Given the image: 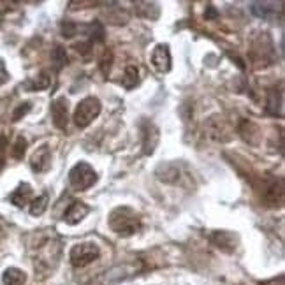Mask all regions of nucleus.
I'll list each match as a JSON object with an SVG mask.
<instances>
[{
	"label": "nucleus",
	"mask_w": 285,
	"mask_h": 285,
	"mask_svg": "<svg viewBox=\"0 0 285 285\" xmlns=\"http://www.w3.org/2000/svg\"><path fill=\"white\" fill-rule=\"evenodd\" d=\"M111 231H115L116 234L127 238L136 234L141 229V219L136 211L129 206H118L111 211L108 220Z\"/></svg>",
	"instance_id": "1"
},
{
	"label": "nucleus",
	"mask_w": 285,
	"mask_h": 285,
	"mask_svg": "<svg viewBox=\"0 0 285 285\" xmlns=\"http://www.w3.org/2000/svg\"><path fill=\"white\" fill-rule=\"evenodd\" d=\"M97 182V173L90 164L86 162H78L69 173V183L74 190H88L90 187H93Z\"/></svg>",
	"instance_id": "2"
},
{
	"label": "nucleus",
	"mask_w": 285,
	"mask_h": 285,
	"mask_svg": "<svg viewBox=\"0 0 285 285\" xmlns=\"http://www.w3.org/2000/svg\"><path fill=\"white\" fill-rule=\"evenodd\" d=\"M102 111V104L97 97H86L78 104L74 111V123L79 129H86Z\"/></svg>",
	"instance_id": "3"
},
{
	"label": "nucleus",
	"mask_w": 285,
	"mask_h": 285,
	"mask_svg": "<svg viewBox=\"0 0 285 285\" xmlns=\"http://www.w3.org/2000/svg\"><path fill=\"white\" fill-rule=\"evenodd\" d=\"M100 256V248L97 247L95 243H90V241H85V243H78L70 248L69 259L70 264L74 268H86L88 264H92L93 261H97Z\"/></svg>",
	"instance_id": "4"
},
{
	"label": "nucleus",
	"mask_w": 285,
	"mask_h": 285,
	"mask_svg": "<svg viewBox=\"0 0 285 285\" xmlns=\"http://www.w3.org/2000/svg\"><path fill=\"white\" fill-rule=\"evenodd\" d=\"M261 201L268 206H280L284 201V183L273 176L263 178V185L259 187Z\"/></svg>",
	"instance_id": "5"
},
{
	"label": "nucleus",
	"mask_w": 285,
	"mask_h": 285,
	"mask_svg": "<svg viewBox=\"0 0 285 285\" xmlns=\"http://www.w3.org/2000/svg\"><path fill=\"white\" fill-rule=\"evenodd\" d=\"M51 120L56 129H67V125H69V106H67L65 97H58L51 102Z\"/></svg>",
	"instance_id": "6"
},
{
	"label": "nucleus",
	"mask_w": 285,
	"mask_h": 285,
	"mask_svg": "<svg viewBox=\"0 0 285 285\" xmlns=\"http://www.w3.org/2000/svg\"><path fill=\"white\" fill-rule=\"evenodd\" d=\"M30 167L33 173H46L51 167V150L48 145H41L30 157Z\"/></svg>",
	"instance_id": "7"
},
{
	"label": "nucleus",
	"mask_w": 285,
	"mask_h": 285,
	"mask_svg": "<svg viewBox=\"0 0 285 285\" xmlns=\"http://www.w3.org/2000/svg\"><path fill=\"white\" fill-rule=\"evenodd\" d=\"M141 132H143V152L145 155H152L155 152V146L159 143V129L153 125L152 122H143L141 123Z\"/></svg>",
	"instance_id": "8"
},
{
	"label": "nucleus",
	"mask_w": 285,
	"mask_h": 285,
	"mask_svg": "<svg viewBox=\"0 0 285 285\" xmlns=\"http://www.w3.org/2000/svg\"><path fill=\"white\" fill-rule=\"evenodd\" d=\"M210 241L224 252H234V248L238 245V236L229 233V231H215L210 236Z\"/></svg>",
	"instance_id": "9"
},
{
	"label": "nucleus",
	"mask_w": 285,
	"mask_h": 285,
	"mask_svg": "<svg viewBox=\"0 0 285 285\" xmlns=\"http://www.w3.org/2000/svg\"><path fill=\"white\" fill-rule=\"evenodd\" d=\"M152 65L155 67L159 72H169L171 70V51L167 44L155 46L152 53Z\"/></svg>",
	"instance_id": "10"
},
{
	"label": "nucleus",
	"mask_w": 285,
	"mask_h": 285,
	"mask_svg": "<svg viewBox=\"0 0 285 285\" xmlns=\"http://www.w3.org/2000/svg\"><path fill=\"white\" fill-rule=\"evenodd\" d=\"M88 211H90L88 204L81 203V201H74V203L67 208L65 213H63V222L69 224V226H76V224H79L88 215Z\"/></svg>",
	"instance_id": "11"
},
{
	"label": "nucleus",
	"mask_w": 285,
	"mask_h": 285,
	"mask_svg": "<svg viewBox=\"0 0 285 285\" xmlns=\"http://www.w3.org/2000/svg\"><path fill=\"white\" fill-rule=\"evenodd\" d=\"M32 196H33V190L28 183H19V187L14 190V192L9 196V201H11L14 206L18 208H23L32 201Z\"/></svg>",
	"instance_id": "12"
},
{
	"label": "nucleus",
	"mask_w": 285,
	"mask_h": 285,
	"mask_svg": "<svg viewBox=\"0 0 285 285\" xmlns=\"http://www.w3.org/2000/svg\"><path fill=\"white\" fill-rule=\"evenodd\" d=\"M4 285H25L26 284V273L18 268H7L2 275Z\"/></svg>",
	"instance_id": "13"
},
{
	"label": "nucleus",
	"mask_w": 285,
	"mask_h": 285,
	"mask_svg": "<svg viewBox=\"0 0 285 285\" xmlns=\"http://www.w3.org/2000/svg\"><path fill=\"white\" fill-rule=\"evenodd\" d=\"M206 132H208V136L215 137L217 141H226V137H224L226 125H224V122L219 118V116H211V120L206 125Z\"/></svg>",
	"instance_id": "14"
},
{
	"label": "nucleus",
	"mask_w": 285,
	"mask_h": 285,
	"mask_svg": "<svg viewBox=\"0 0 285 285\" xmlns=\"http://www.w3.org/2000/svg\"><path fill=\"white\" fill-rule=\"evenodd\" d=\"M157 176L166 183H174L178 182V178H180V171H178L176 166L173 164H166V166H160L157 169Z\"/></svg>",
	"instance_id": "15"
},
{
	"label": "nucleus",
	"mask_w": 285,
	"mask_h": 285,
	"mask_svg": "<svg viewBox=\"0 0 285 285\" xmlns=\"http://www.w3.org/2000/svg\"><path fill=\"white\" fill-rule=\"evenodd\" d=\"M122 85L125 86L127 90H132L139 85V70H137L136 65H129L123 72L122 78Z\"/></svg>",
	"instance_id": "16"
},
{
	"label": "nucleus",
	"mask_w": 285,
	"mask_h": 285,
	"mask_svg": "<svg viewBox=\"0 0 285 285\" xmlns=\"http://www.w3.org/2000/svg\"><path fill=\"white\" fill-rule=\"evenodd\" d=\"M48 201H49L48 194H42V196L32 199V203H30V215L41 217L46 211V208H48Z\"/></svg>",
	"instance_id": "17"
},
{
	"label": "nucleus",
	"mask_w": 285,
	"mask_h": 285,
	"mask_svg": "<svg viewBox=\"0 0 285 285\" xmlns=\"http://www.w3.org/2000/svg\"><path fill=\"white\" fill-rule=\"evenodd\" d=\"M49 83H51V81H49V76H46L44 72H42V74H39L35 79H28V81L25 83V86L30 90V92H35V90L39 92V90L48 88Z\"/></svg>",
	"instance_id": "18"
},
{
	"label": "nucleus",
	"mask_w": 285,
	"mask_h": 285,
	"mask_svg": "<svg viewBox=\"0 0 285 285\" xmlns=\"http://www.w3.org/2000/svg\"><path fill=\"white\" fill-rule=\"evenodd\" d=\"M51 60H53V65H55L56 70H60L62 67L67 65V53L62 46H56L55 49L51 51Z\"/></svg>",
	"instance_id": "19"
},
{
	"label": "nucleus",
	"mask_w": 285,
	"mask_h": 285,
	"mask_svg": "<svg viewBox=\"0 0 285 285\" xmlns=\"http://www.w3.org/2000/svg\"><path fill=\"white\" fill-rule=\"evenodd\" d=\"M25 152H26V139L23 136H19L18 139L14 141V145H12L11 155L14 157L16 160H19V159H23Z\"/></svg>",
	"instance_id": "20"
},
{
	"label": "nucleus",
	"mask_w": 285,
	"mask_h": 285,
	"mask_svg": "<svg viewBox=\"0 0 285 285\" xmlns=\"http://www.w3.org/2000/svg\"><path fill=\"white\" fill-rule=\"evenodd\" d=\"M30 109H32V104H30V102H21L18 108L14 109V113H12V122H18V120H21L23 116L30 111Z\"/></svg>",
	"instance_id": "21"
},
{
	"label": "nucleus",
	"mask_w": 285,
	"mask_h": 285,
	"mask_svg": "<svg viewBox=\"0 0 285 285\" xmlns=\"http://www.w3.org/2000/svg\"><path fill=\"white\" fill-rule=\"evenodd\" d=\"M76 32H78V25H76V23H70V21L62 23V35L63 37H72Z\"/></svg>",
	"instance_id": "22"
},
{
	"label": "nucleus",
	"mask_w": 285,
	"mask_h": 285,
	"mask_svg": "<svg viewBox=\"0 0 285 285\" xmlns=\"http://www.w3.org/2000/svg\"><path fill=\"white\" fill-rule=\"evenodd\" d=\"M5 145H7V139L4 136H0V171L5 166Z\"/></svg>",
	"instance_id": "23"
},
{
	"label": "nucleus",
	"mask_w": 285,
	"mask_h": 285,
	"mask_svg": "<svg viewBox=\"0 0 285 285\" xmlns=\"http://www.w3.org/2000/svg\"><path fill=\"white\" fill-rule=\"evenodd\" d=\"M7 81H9V72H7V69H5L4 60L0 58V86L5 85Z\"/></svg>",
	"instance_id": "24"
},
{
	"label": "nucleus",
	"mask_w": 285,
	"mask_h": 285,
	"mask_svg": "<svg viewBox=\"0 0 285 285\" xmlns=\"http://www.w3.org/2000/svg\"><path fill=\"white\" fill-rule=\"evenodd\" d=\"M109 67H111V55L104 56V58H102V72H104V74H108V72H109Z\"/></svg>",
	"instance_id": "25"
},
{
	"label": "nucleus",
	"mask_w": 285,
	"mask_h": 285,
	"mask_svg": "<svg viewBox=\"0 0 285 285\" xmlns=\"http://www.w3.org/2000/svg\"><path fill=\"white\" fill-rule=\"evenodd\" d=\"M204 16H206V19H210V18H215V16H219V14H217L215 7H213V5H210V7H208V12Z\"/></svg>",
	"instance_id": "26"
}]
</instances>
